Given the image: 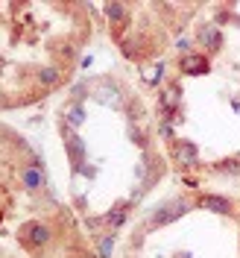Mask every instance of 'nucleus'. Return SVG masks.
<instances>
[{
  "label": "nucleus",
  "mask_w": 240,
  "mask_h": 258,
  "mask_svg": "<svg viewBox=\"0 0 240 258\" xmlns=\"http://www.w3.org/2000/svg\"><path fill=\"white\" fill-rule=\"evenodd\" d=\"M129 138H132V144H138L141 150H147V135H144L138 126H129Z\"/></svg>",
  "instance_id": "f3484780"
},
{
  "label": "nucleus",
  "mask_w": 240,
  "mask_h": 258,
  "mask_svg": "<svg viewBox=\"0 0 240 258\" xmlns=\"http://www.w3.org/2000/svg\"><path fill=\"white\" fill-rule=\"evenodd\" d=\"M129 208H132V203H129V200H120V203H114V206H111V211H105L97 223L108 226V229L114 232V229H120V226L126 223V217H129Z\"/></svg>",
  "instance_id": "1a4fd4ad"
},
{
  "label": "nucleus",
  "mask_w": 240,
  "mask_h": 258,
  "mask_svg": "<svg viewBox=\"0 0 240 258\" xmlns=\"http://www.w3.org/2000/svg\"><path fill=\"white\" fill-rule=\"evenodd\" d=\"M91 65H94V56H91V53H88V56H82V59H79V68H82V70H88V68H91Z\"/></svg>",
  "instance_id": "aec40b11"
},
{
  "label": "nucleus",
  "mask_w": 240,
  "mask_h": 258,
  "mask_svg": "<svg viewBox=\"0 0 240 258\" xmlns=\"http://www.w3.org/2000/svg\"><path fill=\"white\" fill-rule=\"evenodd\" d=\"M196 206V203H190V200H167V203H161V206L155 208L153 214H150V220H147V226L150 229H161V226H170L173 220H179V217H185L190 208Z\"/></svg>",
  "instance_id": "f257e3e1"
},
{
  "label": "nucleus",
  "mask_w": 240,
  "mask_h": 258,
  "mask_svg": "<svg viewBox=\"0 0 240 258\" xmlns=\"http://www.w3.org/2000/svg\"><path fill=\"white\" fill-rule=\"evenodd\" d=\"M114 241H117V235H114V232H105L103 238H100V258H111Z\"/></svg>",
  "instance_id": "2eb2a0df"
},
{
  "label": "nucleus",
  "mask_w": 240,
  "mask_h": 258,
  "mask_svg": "<svg viewBox=\"0 0 240 258\" xmlns=\"http://www.w3.org/2000/svg\"><path fill=\"white\" fill-rule=\"evenodd\" d=\"M176 50L182 53V56H188L190 53V38H179V41H176Z\"/></svg>",
  "instance_id": "6ab92c4d"
},
{
  "label": "nucleus",
  "mask_w": 240,
  "mask_h": 258,
  "mask_svg": "<svg viewBox=\"0 0 240 258\" xmlns=\"http://www.w3.org/2000/svg\"><path fill=\"white\" fill-rule=\"evenodd\" d=\"M196 206L205 208V211H214V214H231V200H225L220 194H205V197H199Z\"/></svg>",
  "instance_id": "9b49d317"
},
{
  "label": "nucleus",
  "mask_w": 240,
  "mask_h": 258,
  "mask_svg": "<svg viewBox=\"0 0 240 258\" xmlns=\"http://www.w3.org/2000/svg\"><path fill=\"white\" fill-rule=\"evenodd\" d=\"M158 103H161V112L167 115L164 121H176L173 115H176V109H179V103H182V88H179V85L164 88V91L158 94Z\"/></svg>",
  "instance_id": "9d476101"
},
{
  "label": "nucleus",
  "mask_w": 240,
  "mask_h": 258,
  "mask_svg": "<svg viewBox=\"0 0 240 258\" xmlns=\"http://www.w3.org/2000/svg\"><path fill=\"white\" fill-rule=\"evenodd\" d=\"M62 68H56V65H47V68H41L38 70V85H44V88H50V85H59L62 82Z\"/></svg>",
  "instance_id": "ddd939ff"
},
{
  "label": "nucleus",
  "mask_w": 240,
  "mask_h": 258,
  "mask_svg": "<svg viewBox=\"0 0 240 258\" xmlns=\"http://www.w3.org/2000/svg\"><path fill=\"white\" fill-rule=\"evenodd\" d=\"M173 155H176V164L179 167H196L199 161V150L193 141H185V138H176L173 141Z\"/></svg>",
  "instance_id": "423d86ee"
},
{
  "label": "nucleus",
  "mask_w": 240,
  "mask_h": 258,
  "mask_svg": "<svg viewBox=\"0 0 240 258\" xmlns=\"http://www.w3.org/2000/svg\"><path fill=\"white\" fill-rule=\"evenodd\" d=\"M62 135H65V150H68L70 164H73V170L79 173L82 167H85V141L79 138L76 129H70L65 121H62Z\"/></svg>",
  "instance_id": "f03ea898"
},
{
  "label": "nucleus",
  "mask_w": 240,
  "mask_h": 258,
  "mask_svg": "<svg viewBox=\"0 0 240 258\" xmlns=\"http://www.w3.org/2000/svg\"><path fill=\"white\" fill-rule=\"evenodd\" d=\"M103 12H105V18L111 21L114 30H123V27L129 24V6H123V3H105Z\"/></svg>",
  "instance_id": "f8f14e48"
},
{
  "label": "nucleus",
  "mask_w": 240,
  "mask_h": 258,
  "mask_svg": "<svg viewBox=\"0 0 240 258\" xmlns=\"http://www.w3.org/2000/svg\"><path fill=\"white\" fill-rule=\"evenodd\" d=\"M21 182H24V188L27 191H41L47 185V176H44V167L33 161V164H24L21 167Z\"/></svg>",
  "instance_id": "6e6552de"
},
{
  "label": "nucleus",
  "mask_w": 240,
  "mask_h": 258,
  "mask_svg": "<svg viewBox=\"0 0 240 258\" xmlns=\"http://www.w3.org/2000/svg\"><path fill=\"white\" fill-rule=\"evenodd\" d=\"M85 97H91V82H76L70 91V103H82Z\"/></svg>",
  "instance_id": "dca6fc26"
},
{
  "label": "nucleus",
  "mask_w": 240,
  "mask_h": 258,
  "mask_svg": "<svg viewBox=\"0 0 240 258\" xmlns=\"http://www.w3.org/2000/svg\"><path fill=\"white\" fill-rule=\"evenodd\" d=\"M65 123H68L70 129H79V126L85 123V106L82 103H70L68 112H65Z\"/></svg>",
  "instance_id": "4468645a"
},
{
  "label": "nucleus",
  "mask_w": 240,
  "mask_h": 258,
  "mask_svg": "<svg viewBox=\"0 0 240 258\" xmlns=\"http://www.w3.org/2000/svg\"><path fill=\"white\" fill-rule=\"evenodd\" d=\"M179 70L188 73V76H202V73L211 70V59L205 53H188V56L179 59Z\"/></svg>",
  "instance_id": "0eeeda50"
},
{
  "label": "nucleus",
  "mask_w": 240,
  "mask_h": 258,
  "mask_svg": "<svg viewBox=\"0 0 240 258\" xmlns=\"http://www.w3.org/2000/svg\"><path fill=\"white\" fill-rule=\"evenodd\" d=\"M196 41H199L208 53H220L223 50V30H220L217 24H199V27H196Z\"/></svg>",
  "instance_id": "39448f33"
},
{
  "label": "nucleus",
  "mask_w": 240,
  "mask_h": 258,
  "mask_svg": "<svg viewBox=\"0 0 240 258\" xmlns=\"http://www.w3.org/2000/svg\"><path fill=\"white\" fill-rule=\"evenodd\" d=\"M21 238H24L27 246H33V249H44L53 241V226L41 223V220H33V223H27L21 229Z\"/></svg>",
  "instance_id": "20e7f679"
},
{
  "label": "nucleus",
  "mask_w": 240,
  "mask_h": 258,
  "mask_svg": "<svg viewBox=\"0 0 240 258\" xmlns=\"http://www.w3.org/2000/svg\"><path fill=\"white\" fill-rule=\"evenodd\" d=\"M91 97L97 100V103L103 106H111V109H120L123 106V94H120V88L114 79H97V82H91Z\"/></svg>",
  "instance_id": "7ed1b4c3"
},
{
  "label": "nucleus",
  "mask_w": 240,
  "mask_h": 258,
  "mask_svg": "<svg viewBox=\"0 0 240 258\" xmlns=\"http://www.w3.org/2000/svg\"><path fill=\"white\" fill-rule=\"evenodd\" d=\"M147 79H150V82H153V85H158V82H161V79H164V65H161V62H158V65H155V68H153V73H150V76H147Z\"/></svg>",
  "instance_id": "a211bd4d"
}]
</instances>
